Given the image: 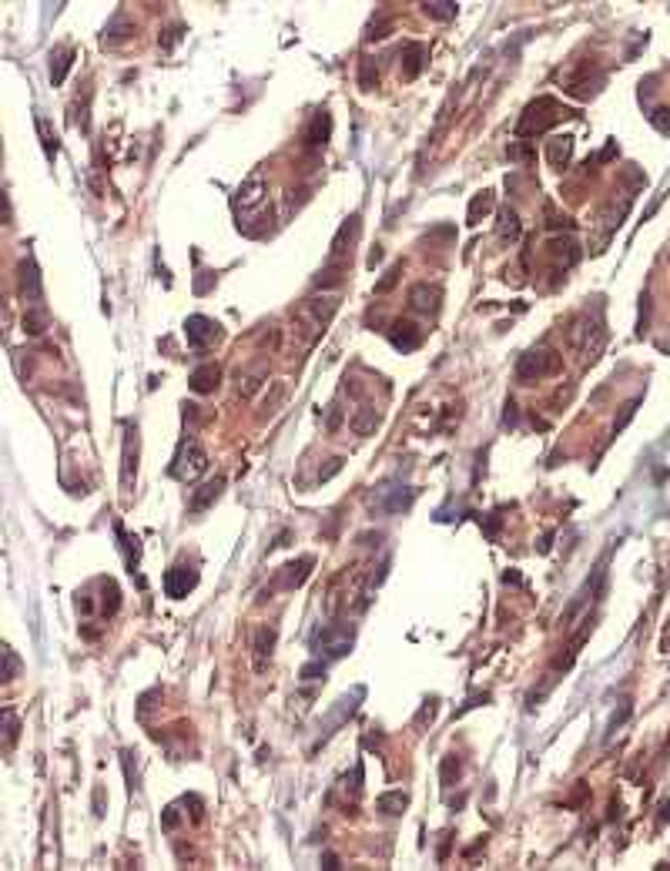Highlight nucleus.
<instances>
[{
    "label": "nucleus",
    "instance_id": "obj_1",
    "mask_svg": "<svg viewBox=\"0 0 670 871\" xmlns=\"http://www.w3.org/2000/svg\"><path fill=\"white\" fill-rule=\"evenodd\" d=\"M356 643V627L352 623H329L315 634V647L325 650L329 657H345Z\"/></svg>",
    "mask_w": 670,
    "mask_h": 871
},
{
    "label": "nucleus",
    "instance_id": "obj_2",
    "mask_svg": "<svg viewBox=\"0 0 670 871\" xmlns=\"http://www.w3.org/2000/svg\"><path fill=\"white\" fill-rule=\"evenodd\" d=\"M208 469V453L191 439L181 446V453L175 456V466H171V476H178L181 483H195L202 473Z\"/></svg>",
    "mask_w": 670,
    "mask_h": 871
},
{
    "label": "nucleus",
    "instance_id": "obj_3",
    "mask_svg": "<svg viewBox=\"0 0 670 871\" xmlns=\"http://www.w3.org/2000/svg\"><path fill=\"white\" fill-rule=\"evenodd\" d=\"M560 369V356L556 352H550V349H540V352H526L519 365H516V376L519 379H526V383H533V379H546V376H553Z\"/></svg>",
    "mask_w": 670,
    "mask_h": 871
},
{
    "label": "nucleus",
    "instance_id": "obj_4",
    "mask_svg": "<svg viewBox=\"0 0 670 871\" xmlns=\"http://www.w3.org/2000/svg\"><path fill=\"white\" fill-rule=\"evenodd\" d=\"M265 198H268V181H265V171H252L248 181L238 188V195H235V208L241 211V215H255L258 208L265 205Z\"/></svg>",
    "mask_w": 670,
    "mask_h": 871
},
{
    "label": "nucleus",
    "instance_id": "obj_5",
    "mask_svg": "<svg viewBox=\"0 0 670 871\" xmlns=\"http://www.w3.org/2000/svg\"><path fill=\"white\" fill-rule=\"evenodd\" d=\"M184 335H188V345L191 349H208L211 342H218V322H211L205 315H191L184 322Z\"/></svg>",
    "mask_w": 670,
    "mask_h": 871
},
{
    "label": "nucleus",
    "instance_id": "obj_6",
    "mask_svg": "<svg viewBox=\"0 0 670 871\" xmlns=\"http://www.w3.org/2000/svg\"><path fill=\"white\" fill-rule=\"evenodd\" d=\"M198 583V573L191 570V566H171L168 573H164V593L171 596V600H181V596H188L191 590Z\"/></svg>",
    "mask_w": 670,
    "mask_h": 871
},
{
    "label": "nucleus",
    "instance_id": "obj_7",
    "mask_svg": "<svg viewBox=\"0 0 670 871\" xmlns=\"http://www.w3.org/2000/svg\"><path fill=\"white\" fill-rule=\"evenodd\" d=\"M121 486L131 489L134 483V473H138V429L128 426V436H125V456H121Z\"/></svg>",
    "mask_w": 670,
    "mask_h": 871
},
{
    "label": "nucleus",
    "instance_id": "obj_8",
    "mask_svg": "<svg viewBox=\"0 0 670 871\" xmlns=\"http://www.w3.org/2000/svg\"><path fill=\"white\" fill-rule=\"evenodd\" d=\"M221 489H225V476H218V480H211L205 486H198L191 493V503H188V510L191 513H205L218 496H221Z\"/></svg>",
    "mask_w": 670,
    "mask_h": 871
},
{
    "label": "nucleus",
    "instance_id": "obj_9",
    "mask_svg": "<svg viewBox=\"0 0 670 871\" xmlns=\"http://www.w3.org/2000/svg\"><path fill=\"white\" fill-rule=\"evenodd\" d=\"M218 379H221V369H218L215 362H208V365H198V369L191 372L188 385H191L198 396H205V392H215V389H218Z\"/></svg>",
    "mask_w": 670,
    "mask_h": 871
},
{
    "label": "nucleus",
    "instance_id": "obj_10",
    "mask_svg": "<svg viewBox=\"0 0 670 871\" xmlns=\"http://www.w3.org/2000/svg\"><path fill=\"white\" fill-rule=\"evenodd\" d=\"M312 563H315L312 557H302L299 563L282 566V573H279V583H275V587H279V590H295V587H302V580L309 577Z\"/></svg>",
    "mask_w": 670,
    "mask_h": 871
},
{
    "label": "nucleus",
    "instance_id": "obj_11",
    "mask_svg": "<svg viewBox=\"0 0 670 871\" xmlns=\"http://www.w3.org/2000/svg\"><path fill=\"white\" fill-rule=\"evenodd\" d=\"M21 292H24L27 305H41V279H37V265L34 261H21Z\"/></svg>",
    "mask_w": 670,
    "mask_h": 871
},
{
    "label": "nucleus",
    "instance_id": "obj_12",
    "mask_svg": "<svg viewBox=\"0 0 670 871\" xmlns=\"http://www.w3.org/2000/svg\"><path fill=\"white\" fill-rule=\"evenodd\" d=\"M389 338H392V345H396V349L413 352L422 335H419V329H415L413 322H396V325H392V332H389Z\"/></svg>",
    "mask_w": 670,
    "mask_h": 871
},
{
    "label": "nucleus",
    "instance_id": "obj_13",
    "mask_svg": "<svg viewBox=\"0 0 670 871\" xmlns=\"http://www.w3.org/2000/svg\"><path fill=\"white\" fill-rule=\"evenodd\" d=\"M409 302H413L415 312H436V308H439V288L415 285L413 292H409Z\"/></svg>",
    "mask_w": 670,
    "mask_h": 871
},
{
    "label": "nucleus",
    "instance_id": "obj_14",
    "mask_svg": "<svg viewBox=\"0 0 670 871\" xmlns=\"http://www.w3.org/2000/svg\"><path fill=\"white\" fill-rule=\"evenodd\" d=\"M376 426H379V412H376V406H362V409L352 416V433H356V436L376 433Z\"/></svg>",
    "mask_w": 670,
    "mask_h": 871
},
{
    "label": "nucleus",
    "instance_id": "obj_15",
    "mask_svg": "<svg viewBox=\"0 0 670 871\" xmlns=\"http://www.w3.org/2000/svg\"><path fill=\"white\" fill-rule=\"evenodd\" d=\"M376 808L382 811V815H402L406 808H409V795L406 791H389L376 801Z\"/></svg>",
    "mask_w": 670,
    "mask_h": 871
},
{
    "label": "nucleus",
    "instance_id": "obj_16",
    "mask_svg": "<svg viewBox=\"0 0 670 871\" xmlns=\"http://www.w3.org/2000/svg\"><path fill=\"white\" fill-rule=\"evenodd\" d=\"M71 61H74V51H71V47H61V51L51 54V80H54V84H61V80L67 77Z\"/></svg>",
    "mask_w": 670,
    "mask_h": 871
},
{
    "label": "nucleus",
    "instance_id": "obj_17",
    "mask_svg": "<svg viewBox=\"0 0 670 871\" xmlns=\"http://www.w3.org/2000/svg\"><path fill=\"white\" fill-rule=\"evenodd\" d=\"M329 131H332V118L325 114V111H318L315 118H312V128H309V144H325L329 141Z\"/></svg>",
    "mask_w": 670,
    "mask_h": 871
},
{
    "label": "nucleus",
    "instance_id": "obj_18",
    "mask_svg": "<svg viewBox=\"0 0 670 871\" xmlns=\"http://www.w3.org/2000/svg\"><path fill=\"white\" fill-rule=\"evenodd\" d=\"M272 647H275V627H261L255 637V657L258 667H265V657H272Z\"/></svg>",
    "mask_w": 670,
    "mask_h": 871
},
{
    "label": "nucleus",
    "instance_id": "obj_19",
    "mask_svg": "<svg viewBox=\"0 0 670 871\" xmlns=\"http://www.w3.org/2000/svg\"><path fill=\"white\" fill-rule=\"evenodd\" d=\"M47 329V312L41 305H30L27 308V315H24V332L27 335H41Z\"/></svg>",
    "mask_w": 670,
    "mask_h": 871
},
{
    "label": "nucleus",
    "instance_id": "obj_20",
    "mask_svg": "<svg viewBox=\"0 0 670 871\" xmlns=\"http://www.w3.org/2000/svg\"><path fill=\"white\" fill-rule=\"evenodd\" d=\"M402 57H406V77H415L419 71H422V61H426V47H422V44H406V51H402Z\"/></svg>",
    "mask_w": 670,
    "mask_h": 871
},
{
    "label": "nucleus",
    "instance_id": "obj_21",
    "mask_svg": "<svg viewBox=\"0 0 670 871\" xmlns=\"http://www.w3.org/2000/svg\"><path fill=\"white\" fill-rule=\"evenodd\" d=\"M413 499H415L413 489H406V493H402V486H399V493H392V496H382V510L402 513V510H409V506H413Z\"/></svg>",
    "mask_w": 670,
    "mask_h": 871
},
{
    "label": "nucleus",
    "instance_id": "obj_22",
    "mask_svg": "<svg viewBox=\"0 0 670 871\" xmlns=\"http://www.w3.org/2000/svg\"><path fill=\"white\" fill-rule=\"evenodd\" d=\"M570 151H573V138H556V141H550V161L556 164V168H563L570 161Z\"/></svg>",
    "mask_w": 670,
    "mask_h": 871
},
{
    "label": "nucleus",
    "instance_id": "obj_23",
    "mask_svg": "<svg viewBox=\"0 0 670 871\" xmlns=\"http://www.w3.org/2000/svg\"><path fill=\"white\" fill-rule=\"evenodd\" d=\"M499 238L506 241H516L519 238V218H516V211H503V222H499Z\"/></svg>",
    "mask_w": 670,
    "mask_h": 871
},
{
    "label": "nucleus",
    "instance_id": "obj_24",
    "mask_svg": "<svg viewBox=\"0 0 670 871\" xmlns=\"http://www.w3.org/2000/svg\"><path fill=\"white\" fill-rule=\"evenodd\" d=\"M261 379H265V369H258V372H245V376H238V392L241 396H252L258 385H261Z\"/></svg>",
    "mask_w": 670,
    "mask_h": 871
},
{
    "label": "nucleus",
    "instance_id": "obj_25",
    "mask_svg": "<svg viewBox=\"0 0 670 871\" xmlns=\"http://www.w3.org/2000/svg\"><path fill=\"white\" fill-rule=\"evenodd\" d=\"M422 10L436 21H453L456 17V3H422Z\"/></svg>",
    "mask_w": 670,
    "mask_h": 871
},
{
    "label": "nucleus",
    "instance_id": "obj_26",
    "mask_svg": "<svg viewBox=\"0 0 670 871\" xmlns=\"http://www.w3.org/2000/svg\"><path fill=\"white\" fill-rule=\"evenodd\" d=\"M37 128H41V138H44V151H47V158H54L57 154V134H51V125L44 121V118H37Z\"/></svg>",
    "mask_w": 670,
    "mask_h": 871
},
{
    "label": "nucleus",
    "instance_id": "obj_27",
    "mask_svg": "<svg viewBox=\"0 0 670 871\" xmlns=\"http://www.w3.org/2000/svg\"><path fill=\"white\" fill-rule=\"evenodd\" d=\"M650 125L660 131V134H670V107H657V111L650 114Z\"/></svg>",
    "mask_w": 670,
    "mask_h": 871
},
{
    "label": "nucleus",
    "instance_id": "obj_28",
    "mask_svg": "<svg viewBox=\"0 0 670 871\" xmlns=\"http://www.w3.org/2000/svg\"><path fill=\"white\" fill-rule=\"evenodd\" d=\"M3 660H7V674H3V680H14V677H17V670H21V660H17V654H14L10 647H3Z\"/></svg>",
    "mask_w": 670,
    "mask_h": 871
},
{
    "label": "nucleus",
    "instance_id": "obj_29",
    "mask_svg": "<svg viewBox=\"0 0 670 871\" xmlns=\"http://www.w3.org/2000/svg\"><path fill=\"white\" fill-rule=\"evenodd\" d=\"M490 205H493V198L490 195H483V198H476L473 202V208H469V222L476 225V218H479V211H490Z\"/></svg>",
    "mask_w": 670,
    "mask_h": 871
},
{
    "label": "nucleus",
    "instance_id": "obj_30",
    "mask_svg": "<svg viewBox=\"0 0 670 871\" xmlns=\"http://www.w3.org/2000/svg\"><path fill=\"white\" fill-rule=\"evenodd\" d=\"M318 674H325V664H309V667H302V680H315Z\"/></svg>",
    "mask_w": 670,
    "mask_h": 871
},
{
    "label": "nucleus",
    "instance_id": "obj_31",
    "mask_svg": "<svg viewBox=\"0 0 670 871\" xmlns=\"http://www.w3.org/2000/svg\"><path fill=\"white\" fill-rule=\"evenodd\" d=\"M453 771H460V764H456L453 757H446V764H442V784H453Z\"/></svg>",
    "mask_w": 670,
    "mask_h": 871
},
{
    "label": "nucleus",
    "instance_id": "obj_32",
    "mask_svg": "<svg viewBox=\"0 0 670 871\" xmlns=\"http://www.w3.org/2000/svg\"><path fill=\"white\" fill-rule=\"evenodd\" d=\"M338 469H342V460H332V466H329V469H322V473H318V480H322V483H325V480H332Z\"/></svg>",
    "mask_w": 670,
    "mask_h": 871
},
{
    "label": "nucleus",
    "instance_id": "obj_33",
    "mask_svg": "<svg viewBox=\"0 0 670 871\" xmlns=\"http://www.w3.org/2000/svg\"><path fill=\"white\" fill-rule=\"evenodd\" d=\"M14 741H17V720H14V714H7V744Z\"/></svg>",
    "mask_w": 670,
    "mask_h": 871
},
{
    "label": "nucleus",
    "instance_id": "obj_34",
    "mask_svg": "<svg viewBox=\"0 0 670 871\" xmlns=\"http://www.w3.org/2000/svg\"><path fill=\"white\" fill-rule=\"evenodd\" d=\"M178 824V811L175 808H168V815H164V828H175Z\"/></svg>",
    "mask_w": 670,
    "mask_h": 871
}]
</instances>
